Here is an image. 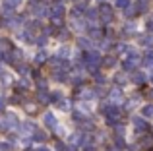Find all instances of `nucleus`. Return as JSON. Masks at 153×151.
Instances as JSON below:
<instances>
[{
  "instance_id": "nucleus-4",
  "label": "nucleus",
  "mask_w": 153,
  "mask_h": 151,
  "mask_svg": "<svg viewBox=\"0 0 153 151\" xmlns=\"http://www.w3.org/2000/svg\"><path fill=\"white\" fill-rule=\"evenodd\" d=\"M146 64H147V66H153V53H151V54H147V58H146Z\"/></svg>"
},
{
  "instance_id": "nucleus-7",
  "label": "nucleus",
  "mask_w": 153,
  "mask_h": 151,
  "mask_svg": "<svg viewBox=\"0 0 153 151\" xmlns=\"http://www.w3.org/2000/svg\"><path fill=\"white\" fill-rule=\"evenodd\" d=\"M41 151H47V149H41Z\"/></svg>"
},
{
  "instance_id": "nucleus-5",
  "label": "nucleus",
  "mask_w": 153,
  "mask_h": 151,
  "mask_svg": "<svg viewBox=\"0 0 153 151\" xmlns=\"http://www.w3.org/2000/svg\"><path fill=\"white\" fill-rule=\"evenodd\" d=\"M10 149V145H6V144H0V151H8Z\"/></svg>"
},
{
  "instance_id": "nucleus-2",
  "label": "nucleus",
  "mask_w": 153,
  "mask_h": 151,
  "mask_svg": "<svg viewBox=\"0 0 153 151\" xmlns=\"http://www.w3.org/2000/svg\"><path fill=\"white\" fill-rule=\"evenodd\" d=\"M101 16H103V19H105V21H108V19L112 18V14H111V10H108V8H103Z\"/></svg>"
},
{
  "instance_id": "nucleus-3",
  "label": "nucleus",
  "mask_w": 153,
  "mask_h": 151,
  "mask_svg": "<svg viewBox=\"0 0 153 151\" xmlns=\"http://www.w3.org/2000/svg\"><path fill=\"white\" fill-rule=\"evenodd\" d=\"M116 6H120V8H126V6H128V0H116Z\"/></svg>"
},
{
  "instance_id": "nucleus-1",
  "label": "nucleus",
  "mask_w": 153,
  "mask_h": 151,
  "mask_svg": "<svg viewBox=\"0 0 153 151\" xmlns=\"http://www.w3.org/2000/svg\"><path fill=\"white\" fill-rule=\"evenodd\" d=\"M45 124L51 126V128H54V126H56V120H54V116H52V114H47V116H45Z\"/></svg>"
},
{
  "instance_id": "nucleus-6",
  "label": "nucleus",
  "mask_w": 153,
  "mask_h": 151,
  "mask_svg": "<svg viewBox=\"0 0 153 151\" xmlns=\"http://www.w3.org/2000/svg\"><path fill=\"white\" fill-rule=\"evenodd\" d=\"M4 109V103H2V99H0V110H2Z\"/></svg>"
}]
</instances>
